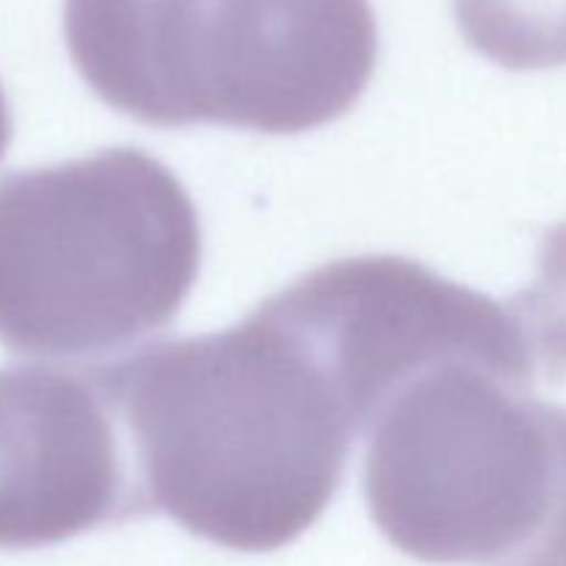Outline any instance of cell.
Listing matches in <instances>:
<instances>
[{"mask_svg": "<svg viewBox=\"0 0 566 566\" xmlns=\"http://www.w3.org/2000/svg\"><path fill=\"white\" fill-rule=\"evenodd\" d=\"M64 39L119 114L269 136L340 119L379 59L370 0H64Z\"/></svg>", "mask_w": 566, "mask_h": 566, "instance_id": "7a4b0ae2", "label": "cell"}, {"mask_svg": "<svg viewBox=\"0 0 566 566\" xmlns=\"http://www.w3.org/2000/svg\"><path fill=\"white\" fill-rule=\"evenodd\" d=\"M125 437L138 517L238 553L291 545L335 497L359 426L269 302L243 324L88 365Z\"/></svg>", "mask_w": 566, "mask_h": 566, "instance_id": "6da1fadb", "label": "cell"}, {"mask_svg": "<svg viewBox=\"0 0 566 566\" xmlns=\"http://www.w3.org/2000/svg\"><path fill=\"white\" fill-rule=\"evenodd\" d=\"M11 136H14V119H11L9 99H6L3 86H0V160H3L6 149H9Z\"/></svg>", "mask_w": 566, "mask_h": 566, "instance_id": "ba28073f", "label": "cell"}, {"mask_svg": "<svg viewBox=\"0 0 566 566\" xmlns=\"http://www.w3.org/2000/svg\"><path fill=\"white\" fill-rule=\"evenodd\" d=\"M525 332L534 365L551 385L566 379V221L542 235L536 276L509 302Z\"/></svg>", "mask_w": 566, "mask_h": 566, "instance_id": "52a82bcc", "label": "cell"}, {"mask_svg": "<svg viewBox=\"0 0 566 566\" xmlns=\"http://www.w3.org/2000/svg\"><path fill=\"white\" fill-rule=\"evenodd\" d=\"M138 517L125 437L88 370H0V551Z\"/></svg>", "mask_w": 566, "mask_h": 566, "instance_id": "5b68a950", "label": "cell"}, {"mask_svg": "<svg viewBox=\"0 0 566 566\" xmlns=\"http://www.w3.org/2000/svg\"><path fill=\"white\" fill-rule=\"evenodd\" d=\"M464 42L506 70L566 64V0H453Z\"/></svg>", "mask_w": 566, "mask_h": 566, "instance_id": "8992f818", "label": "cell"}, {"mask_svg": "<svg viewBox=\"0 0 566 566\" xmlns=\"http://www.w3.org/2000/svg\"><path fill=\"white\" fill-rule=\"evenodd\" d=\"M202 230L175 171L136 147L0 180V346L88 363L160 332L186 304Z\"/></svg>", "mask_w": 566, "mask_h": 566, "instance_id": "3957f363", "label": "cell"}, {"mask_svg": "<svg viewBox=\"0 0 566 566\" xmlns=\"http://www.w3.org/2000/svg\"><path fill=\"white\" fill-rule=\"evenodd\" d=\"M484 359L423 370L365 431L376 528L423 564L566 566V407Z\"/></svg>", "mask_w": 566, "mask_h": 566, "instance_id": "277c9868", "label": "cell"}]
</instances>
